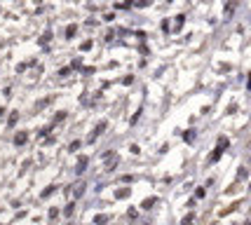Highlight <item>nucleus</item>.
Returning <instances> with one entry per match:
<instances>
[{"mask_svg": "<svg viewBox=\"0 0 251 225\" xmlns=\"http://www.w3.org/2000/svg\"><path fill=\"white\" fill-rule=\"evenodd\" d=\"M192 220H195V214H188V216H186V218H183V220H181V223H183V225H190V223H192Z\"/></svg>", "mask_w": 251, "mask_h": 225, "instance_id": "412c9836", "label": "nucleus"}, {"mask_svg": "<svg viewBox=\"0 0 251 225\" xmlns=\"http://www.w3.org/2000/svg\"><path fill=\"white\" fill-rule=\"evenodd\" d=\"M101 162H103V171H115L118 169V164H120V155L115 152V150H106L101 155Z\"/></svg>", "mask_w": 251, "mask_h": 225, "instance_id": "f257e3e1", "label": "nucleus"}, {"mask_svg": "<svg viewBox=\"0 0 251 225\" xmlns=\"http://www.w3.org/2000/svg\"><path fill=\"white\" fill-rule=\"evenodd\" d=\"M54 192H56V185H49L47 190H43V192H40V197L45 199V197H49V195H54Z\"/></svg>", "mask_w": 251, "mask_h": 225, "instance_id": "f8f14e48", "label": "nucleus"}, {"mask_svg": "<svg viewBox=\"0 0 251 225\" xmlns=\"http://www.w3.org/2000/svg\"><path fill=\"white\" fill-rule=\"evenodd\" d=\"M80 145H82V141H73V143L68 145V150H70V152H75V150L80 148Z\"/></svg>", "mask_w": 251, "mask_h": 225, "instance_id": "6ab92c4d", "label": "nucleus"}, {"mask_svg": "<svg viewBox=\"0 0 251 225\" xmlns=\"http://www.w3.org/2000/svg\"><path fill=\"white\" fill-rule=\"evenodd\" d=\"M157 204V197H148V199H143V204H141V209H153Z\"/></svg>", "mask_w": 251, "mask_h": 225, "instance_id": "1a4fd4ad", "label": "nucleus"}, {"mask_svg": "<svg viewBox=\"0 0 251 225\" xmlns=\"http://www.w3.org/2000/svg\"><path fill=\"white\" fill-rule=\"evenodd\" d=\"M132 82H134V75H124L122 77V85H132Z\"/></svg>", "mask_w": 251, "mask_h": 225, "instance_id": "a878e982", "label": "nucleus"}, {"mask_svg": "<svg viewBox=\"0 0 251 225\" xmlns=\"http://www.w3.org/2000/svg\"><path fill=\"white\" fill-rule=\"evenodd\" d=\"M141 113H143V110H141V108H139V110H136V113H134V115H132V120H129V124H136V122H139V120H141Z\"/></svg>", "mask_w": 251, "mask_h": 225, "instance_id": "dca6fc26", "label": "nucleus"}, {"mask_svg": "<svg viewBox=\"0 0 251 225\" xmlns=\"http://www.w3.org/2000/svg\"><path fill=\"white\" fill-rule=\"evenodd\" d=\"M228 145H230V141L225 139V136H221V139H218V145H216V150H221V152H223V150L228 148Z\"/></svg>", "mask_w": 251, "mask_h": 225, "instance_id": "9d476101", "label": "nucleus"}, {"mask_svg": "<svg viewBox=\"0 0 251 225\" xmlns=\"http://www.w3.org/2000/svg\"><path fill=\"white\" fill-rule=\"evenodd\" d=\"M68 73H70V68H68V66H61V68H59V75H61V77H66Z\"/></svg>", "mask_w": 251, "mask_h": 225, "instance_id": "5701e85b", "label": "nucleus"}, {"mask_svg": "<svg viewBox=\"0 0 251 225\" xmlns=\"http://www.w3.org/2000/svg\"><path fill=\"white\" fill-rule=\"evenodd\" d=\"M183 24H186V14H178L176 19H174V33H178L183 28Z\"/></svg>", "mask_w": 251, "mask_h": 225, "instance_id": "0eeeda50", "label": "nucleus"}, {"mask_svg": "<svg viewBox=\"0 0 251 225\" xmlns=\"http://www.w3.org/2000/svg\"><path fill=\"white\" fill-rule=\"evenodd\" d=\"M106 129H108V122H106V120H101V122H99V124L94 127V131L89 134V139H87V141H89V143H92V141H96L99 136L103 134V131H106Z\"/></svg>", "mask_w": 251, "mask_h": 225, "instance_id": "f03ea898", "label": "nucleus"}, {"mask_svg": "<svg viewBox=\"0 0 251 225\" xmlns=\"http://www.w3.org/2000/svg\"><path fill=\"white\" fill-rule=\"evenodd\" d=\"M108 223V216H96L94 218V225H106Z\"/></svg>", "mask_w": 251, "mask_h": 225, "instance_id": "f3484780", "label": "nucleus"}, {"mask_svg": "<svg viewBox=\"0 0 251 225\" xmlns=\"http://www.w3.org/2000/svg\"><path fill=\"white\" fill-rule=\"evenodd\" d=\"M2 115H5V108H2V106H0V117H2Z\"/></svg>", "mask_w": 251, "mask_h": 225, "instance_id": "c85d7f7f", "label": "nucleus"}, {"mask_svg": "<svg viewBox=\"0 0 251 225\" xmlns=\"http://www.w3.org/2000/svg\"><path fill=\"white\" fill-rule=\"evenodd\" d=\"M49 131H52V124H47V127H43V129H40V131H38V134H40V136H47Z\"/></svg>", "mask_w": 251, "mask_h": 225, "instance_id": "4be33fe9", "label": "nucleus"}, {"mask_svg": "<svg viewBox=\"0 0 251 225\" xmlns=\"http://www.w3.org/2000/svg\"><path fill=\"white\" fill-rule=\"evenodd\" d=\"M73 211H75V204L70 202V204H66V209H64V216H66V218H70V216H73Z\"/></svg>", "mask_w": 251, "mask_h": 225, "instance_id": "ddd939ff", "label": "nucleus"}, {"mask_svg": "<svg viewBox=\"0 0 251 225\" xmlns=\"http://www.w3.org/2000/svg\"><path fill=\"white\" fill-rule=\"evenodd\" d=\"M70 188H73V190H68V192H73V197L75 199H78V197H80V195H85V181H82V183H75V185H70Z\"/></svg>", "mask_w": 251, "mask_h": 225, "instance_id": "20e7f679", "label": "nucleus"}, {"mask_svg": "<svg viewBox=\"0 0 251 225\" xmlns=\"http://www.w3.org/2000/svg\"><path fill=\"white\" fill-rule=\"evenodd\" d=\"M221 155H223V152H221V150H216V148H214V152H211V155H209V162H218V160H221Z\"/></svg>", "mask_w": 251, "mask_h": 225, "instance_id": "2eb2a0df", "label": "nucleus"}, {"mask_svg": "<svg viewBox=\"0 0 251 225\" xmlns=\"http://www.w3.org/2000/svg\"><path fill=\"white\" fill-rule=\"evenodd\" d=\"M195 139H197V131H195V129H186V131H183V141H186V143H195Z\"/></svg>", "mask_w": 251, "mask_h": 225, "instance_id": "39448f33", "label": "nucleus"}, {"mask_svg": "<svg viewBox=\"0 0 251 225\" xmlns=\"http://www.w3.org/2000/svg\"><path fill=\"white\" fill-rule=\"evenodd\" d=\"M240 178H246V166H240Z\"/></svg>", "mask_w": 251, "mask_h": 225, "instance_id": "cd10ccee", "label": "nucleus"}, {"mask_svg": "<svg viewBox=\"0 0 251 225\" xmlns=\"http://www.w3.org/2000/svg\"><path fill=\"white\" fill-rule=\"evenodd\" d=\"M80 70H82V73H85V75H92V73H94V70H96V68H92V66H82V68H80Z\"/></svg>", "mask_w": 251, "mask_h": 225, "instance_id": "b1692460", "label": "nucleus"}, {"mask_svg": "<svg viewBox=\"0 0 251 225\" xmlns=\"http://www.w3.org/2000/svg\"><path fill=\"white\" fill-rule=\"evenodd\" d=\"M68 68H78V70H80V68H82V59H80V56H78V59H73V64H70Z\"/></svg>", "mask_w": 251, "mask_h": 225, "instance_id": "a211bd4d", "label": "nucleus"}, {"mask_svg": "<svg viewBox=\"0 0 251 225\" xmlns=\"http://www.w3.org/2000/svg\"><path fill=\"white\" fill-rule=\"evenodd\" d=\"M136 216H139V211H136V209H134V206H132V209L127 211V218H129V220H134V218H136Z\"/></svg>", "mask_w": 251, "mask_h": 225, "instance_id": "aec40b11", "label": "nucleus"}, {"mask_svg": "<svg viewBox=\"0 0 251 225\" xmlns=\"http://www.w3.org/2000/svg\"><path fill=\"white\" fill-rule=\"evenodd\" d=\"M232 12H235V5H232V2H228V5H225V14H232Z\"/></svg>", "mask_w": 251, "mask_h": 225, "instance_id": "393cba45", "label": "nucleus"}, {"mask_svg": "<svg viewBox=\"0 0 251 225\" xmlns=\"http://www.w3.org/2000/svg\"><path fill=\"white\" fill-rule=\"evenodd\" d=\"M26 141H28V134H26V131H16V134H14V145H24Z\"/></svg>", "mask_w": 251, "mask_h": 225, "instance_id": "423d86ee", "label": "nucleus"}, {"mask_svg": "<svg viewBox=\"0 0 251 225\" xmlns=\"http://www.w3.org/2000/svg\"><path fill=\"white\" fill-rule=\"evenodd\" d=\"M87 164H89V157L82 155L80 160H78V164H75V174H78V176H82V174L87 171Z\"/></svg>", "mask_w": 251, "mask_h": 225, "instance_id": "7ed1b4c3", "label": "nucleus"}, {"mask_svg": "<svg viewBox=\"0 0 251 225\" xmlns=\"http://www.w3.org/2000/svg\"><path fill=\"white\" fill-rule=\"evenodd\" d=\"M16 122H19V113H12V115H10V120H7V127H14Z\"/></svg>", "mask_w": 251, "mask_h": 225, "instance_id": "4468645a", "label": "nucleus"}, {"mask_svg": "<svg viewBox=\"0 0 251 225\" xmlns=\"http://www.w3.org/2000/svg\"><path fill=\"white\" fill-rule=\"evenodd\" d=\"M59 216V209H49V218H56Z\"/></svg>", "mask_w": 251, "mask_h": 225, "instance_id": "bb28decb", "label": "nucleus"}, {"mask_svg": "<svg viewBox=\"0 0 251 225\" xmlns=\"http://www.w3.org/2000/svg\"><path fill=\"white\" fill-rule=\"evenodd\" d=\"M75 33H78V26H75V24H70V26L66 28V38L70 40V38H75Z\"/></svg>", "mask_w": 251, "mask_h": 225, "instance_id": "9b49d317", "label": "nucleus"}, {"mask_svg": "<svg viewBox=\"0 0 251 225\" xmlns=\"http://www.w3.org/2000/svg\"><path fill=\"white\" fill-rule=\"evenodd\" d=\"M129 195H132L129 188H118V190H115V197H118V199H127Z\"/></svg>", "mask_w": 251, "mask_h": 225, "instance_id": "6e6552de", "label": "nucleus"}]
</instances>
